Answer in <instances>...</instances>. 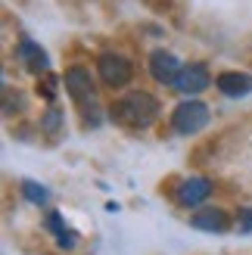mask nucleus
Masks as SVG:
<instances>
[{
	"mask_svg": "<svg viewBox=\"0 0 252 255\" xmlns=\"http://www.w3.org/2000/svg\"><path fill=\"white\" fill-rule=\"evenodd\" d=\"M109 116L116 119L119 125H128V128H146L159 119V100L146 91H131L125 94L122 100H116L109 109Z\"/></svg>",
	"mask_w": 252,
	"mask_h": 255,
	"instance_id": "f257e3e1",
	"label": "nucleus"
},
{
	"mask_svg": "<svg viewBox=\"0 0 252 255\" xmlns=\"http://www.w3.org/2000/svg\"><path fill=\"white\" fill-rule=\"evenodd\" d=\"M209 125V106L199 103V100H184V103L171 112V128L178 134H196Z\"/></svg>",
	"mask_w": 252,
	"mask_h": 255,
	"instance_id": "f03ea898",
	"label": "nucleus"
},
{
	"mask_svg": "<svg viewBox=\"0 0 252 255\" xmlns=\"http://www.w3.org/2000/svg\"><path fill=\"white\" fill-rule=\"evenodd\" d=\"M97 72L103 78V84H109V87H125L134 78V66L122 53H103L97 59Z\"/></svg>",
	"mask_w": 252,
	"mask_h": 255,
	"instance_id": "7ed1b4c3",
	"label": "nucleus"
},
{
	"mask_svg": "<svg viewBox=\"0 0 252 255\" xmlns=\"http://www.w3.org/2000/svg\"><path fill=\"white\" fill-rule=\"evenodd\" d=\"M209 196H212V184L206 177H187V181H181L174 187V199H178V206H184V209L203 206Z\"/></svg>",
	"mask_w": 252,
	"mask_h": 255,
	"instance_id": "20e7f679",
	"label": "nucleus"
},
{
	"mask_svg": "<svg viewBox=\"0 0 252 255\" xmlns=\"http://www.w3.org/2000/svg\"><path fill=\"white\" fill-rule=\"evenodd\" d=\"M181 69L184 66L178 62V56H171L168 50H153V53H149V75H153L159 84H174Z\"/></svg>",
	"mask_w": 252,
	"mask_h": 255,
	"instance_id": "39448f33",
	"label": "nucleus"
},
{
	"mask_svg": "<svg viewBox=\"0 0 252 255\" xmlns=\"http://www.w3.org/2000/svg\"><path fill=\"white\" fill-rule=\"evenodd\" d=\"M209 84H212V75H209V69L203 66V62L184 66L181 75H178V81H174L178 94H187V97H193V94H199V91H206Z\"/></svg>",
	"mask_w": 252,
	"mask_h": 255,
	"instance_id": "423d86ee",
	"label": "nucleus"
},
{
	"mask_svg": "<svg viewBox=\"0 0 252 255\" xmlns=\"http://www.w3.org/2000/svg\"><path fill=\"white\" fill-rule=\"evenodd\" d=\"M66 91L72 94L75 103H87V100H94V97H97V87H94L91 72L81 69V66H75V69L66 72Z\"/></svg>",
	"mask_w": 252,
	"mask_h": 255,
	"instance_id": "0eeeda50",
	"label": "nucleus"
},
{
	"mask_svg": "<svg viewBox=\"0 0 252 255\" xmlns=\"http://www.w3.org/2000/svg\"><path fill=\"white\" fill-rule=\"evenodd\" d=\"M19 62L28 72H34V75H47V69H50V59H47V53L41 50V44H34L31 37H22L19 41Z\"/></svg>",
	"mask_w": 252,
	"mask_h": 255,
	"instance_id": "6e6552de",
	"label": "nucleus"
},
{
	"mask_svg": "<svg viewBox=\"0 0 252 255\" xmlns=\"http://www.w3.org/2000/svg\"><path fill=\"white\" fill-rule=\"evenodd\" d=\"M190 224L196 231H206V234H221V231L231 227V215L224 209H203V212H196L190 218Z\"/></svg>",
	"mask_w": 252,
	"mask_h": 255,
	"instance_id": "1a4fd4ad",
	"label": "nucleus"
},
{
	"mask_svg": "<svg viewBox=\"0 0 252 255\" xmlns=\"http://www.w3.org/2000/svg\"><path fill=\"white\" fill-rule=\"evenodd\" d=\"M215 84H218V91H221L224 97H246V94L252 91V75H243V72H221L218 78H215Z\"/></svg>",
	"mask_w": 252,
	"mask_h": 255,
	"instance_id": "9d476101",
	"label": "nucleus"
},
{
	"mask_svg": "<svg viewBox=\"0 0 252 255\" xmlns=\"http://www.w3.org/2000/svg\"><path fill=\"white\" fill-rule=\"evenodd\" d=\"M47 231L56 234V240H59L62 249H72L75 243H78V237H75L66 224H62V215H59V212H50V215H47Z\"/></svg>",
	"mask_w": 252,
	"mask_h": 255,
	"instance_id": "9b49d317",
	"label": "nucleus"
},
{
	"mask_svg": "<svg viewBox=\"0 0 252 255\" xmlns=\"http://www.w3.org/2000/svg\"><path fill=\"white\" fill-rule=\"evenodd\" d=\"M22 193L28 202H34V206H44L47 202V190L41 184H34V181H22Z\"/></svg>",
	"mask_w": 252,
	"mask_h": 255,
	"instance_id": "f8f14e48",
	"label": "nucleus"
},
{
	"mask_svg": "<svg viewBox=\"0 0 252 255\" xmlns=\"http://www.w3.org/2000/svg\"><path fill=\"white\" fill-rule=\"evenodd\" d=\"M44 131H50V134L59 131V109H56V106L47 109V116H44Z\"/></svg>",
	"mask_w": 252,
	"mask_h": 255,
	"instance_id": "ddd939ff",
	"label": "nucleus"
},
{
	"mask_svg": "<svg viewBox=\"0 0 252 255\" xmlns=\"http://www.w3.org/2000/svg\"><path fill=\"white\" fill-rule=\"evenodd\" d=\"M53 87H56V81L50 78V75H44V84H37V94H44L47 100H53Z\"/></svg>",
	"mask_w": 252,
	"mask_h": 255,
	"instance_id": "4468645a",
	"label": "nucleus"
},
{
	"mask_svg": "<svg viewBox=\"0 0 252 255\" xmlns=\"http://www.w3.org/2000/svg\"><path fill=\"white\" fill-rule=\"evenodd\" d=\"M240 218H243V221H240V224H243V231H252V209H243V212H240Z\"/></svg>",
	"mask_w": 252,
	"mask_h": 255,
	"instance_id": "2eb2a0df",
	"label": "nucleus"
}]
</instances>
